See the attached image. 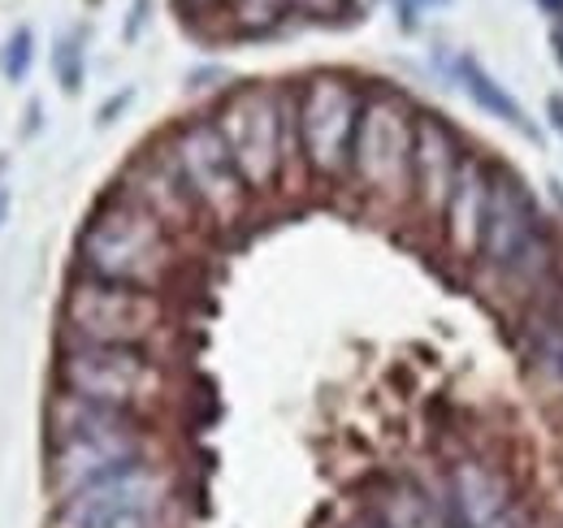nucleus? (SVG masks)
<instances>
[{
	"instance_id": "nucleus-4",
	"label": "nucleus",
	"mask_w": 563,
	"mask_h": 528,
	"mask_svg": "<svg viewBox=\"0 0 563 528\" xmlns=\"http://www.w3.org/2000/svg\"><path fill=\"white\" fill-rule=\"evenodd\" d=\"M212 122L225 139L247 191H269L290 156L286 147L295 134V100H282L265 82H247L225 96Z\"/></svg>"
},
{
	"instance_id": "nucleus-5",
	"label": "nucleus",
	"mask_w": 563,
	"mask_h": 528,
	"mask_svg": "<svg viewBox=\"0 0 563 528\" xmlns=\"http://www.w3.org/2000/svg\"><path fill=\"white\" fill-rule=\"evenodd\" d=\"M57 386L66 395L91 398L118 411L143 416L161 398V369L143 346H100V342H66L57 360Z\"/></svg>"
},
{
	"instance_id": "nucleus-13",
	"label": "nucleus",
	"mask_w": 563,
	"mask_h": 528,
	"mask_svg": "<svg viewBox=\"0 0 563 528\" xmlns=\"http://www.w3.org/2000/svg\"><path fill=\"white\" fill-rule=\"evenodd\" d=\"M131 191L126 199H135L140 208H147L161 226H169V230H183L187 221H191V212H196V199L187 191V183H183V174H178V165H174V156H161V161H140L135 169H131Z\"/></svg>"
},
{
	"instance_id": "nucleus-22",
	"label": "nucleus",
	"mask_w": 563,
	"mask_h": 528,
	"mask_svg": "<svg viewBox=\"0 0 563 528\" xmlns=\"http://www.w3.org/2000/svg\"><path fill=\"white\" fill-rule=\"evenodd\" d=\"M299 13H339L347 0H290Z\"/></svg>"
},
{
	"instance_id": "nucleus-11",
	"label": "nucleus",
	"mask_w": 563,
	"mask_h": 528,
	"mask_svg": "<svg viewBox=\"0 0 563 528\" xmlns=\"http://www.w3.org/2000/svg\"><path fill=\"white\" fill-rule=\"evenodd\" d=\"M464 147L455 131L438 113H417V134H412V196L421 199L429 217L446 208V196L455 187V174L464 165Z\"/></svg>"
},
{
	"instance_id": "nucleus-25",
	"label": "nucleus",
	"mask_w": 563,
	"mask_h": 528,
	"mask_svg": "<svg viewBox=\"0 0 563 528\" xmlns=\"http://www.w3.org/2000/svg\"><path fill=\"white\" fill-rule=\"evenodd\" d=\"M343 528H382V525L373 520V512H364V516H355L352 525H343Z\"/></svg>"
},
{
	"instance_id": "nucleus-27",
	"label": "nucleus",
	"mask_w": 563,
	"mask_h": 528,
	"mask_svg": "<svg viewBox=\"0 0 563 528\" xmlns=\"http://www.w3.org/2000/svg\"><path fill=\"white\" fill-rule=\"evenodd\" d=\"M183 4H191V9H212V4H221V0H183Z\"/></svg>"
},
{
	"instance_id": "nucleus-17",
	"label": "nucleus",
	"mask_w": 563,
	"mask_h": 528,
	"mask_svg": "<svg viewBox=\"0 0 563 528\" xmlns=\"http://www.w3.org/2000/svg\"><path fill=\"white\" fill-rule=\"evenodd\" d=\"M53 69H57L62 91L74 96V91L82 87V31H70V35L57 40V48H53Z\"/></svg>"
},
{
	"instance_id": "nucleus-15",
	"label": "nucleus",
	"mask_w": 563,
	"mask_h": 528,
	"mask_svg": "<svg viewBox=\"0 0 563 528\" xmlns=\"http://www.w3.org/2000/svg\"><path fill=\"white\" fill-rule=\"evenodd\" d=\"M451 69H455L460 87L468 91V100H473L477 109H486L490 118L507 122L511 131H520L525 139H538V127L529 122L525 105H520V100H516V96H511V91H507V87L494 78L490 69L477 62V57H468V53H464V57H455V62H451Z\"/></svg>"
},
{
	"instance_id": "nucleus-7",
	"label": "nucleus",
	"mask_w": 563,
	"mask_h": 528,
	"mask_svg": "<svg viewBox=\"0 0 563 528\" xmlns=\"http://www.w3.org/2000/svg\"><path fill=\"white\" fill-rule=\"evenodd\" d=\"M364 96L343 74H312L295 96V143L317 178H339L352 165Z\"/></svg>"
},
{
	"instance_id": "nucleus-9",
	"label": "nucleus",
	"mask_w": 563,
	"mask_h": 528,
	"mask_svg": "<svg viewBox=\"0 0 563 528\" xmlns=\"http://www.w3.org/2000/svg\"><path fill=\"white\" fill-rule=\"evenodd\" d=\"M165 503H169V476L156 463H135L57 503L48 528H161Z\"/></svg>"
},
{
	"instance_id": "nucleus-8",
	"label": "nucleus",
	"mask_w": 563,
	"mask_h": 528,
	"mask_svg": "<svg viewBox=\"0 0 563 528\" xmlns=\"http://www.w3.org/2000/svg\"><path fill=\"white\" fill-rule=\"evenodd\" d=\"M412 134H417V113L399 96L390 91L364 96V113L352 143V169L373 196L399 199L412 191Z\"/></svg>"
},
{
	"instance_id": "nucleus-29",
	"label": "nucleus",
	"mask_w": 563,
	"mask_h": 528,
	"mask_svg": "<svg viewBox=\"0 0 563 528\" xmlns=\"http://www.w3.org/2000/svg\"><path fill=\"white\" fill-rule=\"evenodd\" d=\"M0 174H4V156H0Z\"/></svg>"
},
{
	"instance_id": "nucleus-1",
	"label": "nucleus",
	"mask_w": 563,
	"mask_h": 528,
	"mask_svg": "<svg viewBox=\"0 0 563 528\" xmlns=\"http://www.w3.org/2000/svg\"><path fill=\"white\" fill-rule=\"evenodd\" d=\"M135 463H152V438L140 416L66 391L48 403V494L57 503Z\"/></svg>"
},
{
	"instance_id": "nucleus-14",
	"label": "nucleus",
	"mask_w": 563,
	"mask_h": 528,
	"mask_svg": "<svg viewBox=\"0 0 563 528\" xmlns=\"http://www.w3.org/2000/svg\"><path fill=\"white\" fill-rule=\"evenodd\" d=\"M368 512L382 528H455L446 503H438L417 481H382Z\"/></svg>"
},
{
	"instance_id": "nucleus-21",
	"label": "nucleus",
	"mask_w": 563,
	"mask_h": 528,
	"mask_svg": "<svg viewBox=\"0 0 563 528\" xmlns=\"http://www.w3.org/2000/svg\"><path fill=\"white\" fill-rule=\"evenodd\" d=\"M147 9H152V0H135L131 4V22H126V40H140V31H143V22H147Z\"/></svg>"
},
{
	"instance_id": "nucleus-16",
	"label": "nucleus",
	"mask_w": 563,
	"mask_h": 528,
	"mask_svg": "<svg viewBox=\"0 0 563 528\" xmlns=\"http://www.w3.org/2000/svg\"><path fill=\"white\" fill-rule=\"evenodd\" d=\"M529 355L542 369V377L563 391V317H555L551 308L529 326Z\"/></svg>"
},
{
	"instance_id": "nucleus-26",
	"label": "nucleus",
	"mask_w": 563,
	"mask_h": 528,
	"mask_svg": "<svg viewBox=\"0 0 563 528\" xmlns=\"http://www.w3.org/2000/svg\"><path fill=\"white\" fill-rule=\"evenodd\" d=\"M542 4V13H551V18H563V0H538Z\"/></svg>"
},
{
	"instance_id": "nucleus-19",
	"label": "nucleus",
	"mask_w": 563,
	"mask_h": 528,
	"mask_svg": "<svg viewBox=\"0 0 563 528\" xmlns=\"http://www.w3.org/2000/svg\"><path fill=\"white\" fill-rule=\"evenodd\" d=\"M286 4H290V0H239V22H243L247 31H265V26L278 22V13Z\"/></svg>"
},
{
	"instance_id": "nucleus-6",
	"label": "nucleus",
	"mask_w": 563,
	"mask_h": 528,
	"mask_svg": "<svg viewBox=\"0 0 563 528\" xmlns=\"http://www.w3.org/2000/svg\"><path fill=\"white\" fill-rule=\"evenodd\" d=\"M66 321V342H100V346H143L152 333L161 330L165 308L156 290L140 286H118L100 277H78L66 290L62 304Z\"/></svg>"
},
{
	"instance_id": "nucleus-18",
	"label": "nucleus",
	"mask_w": 563,
	"mask_h": 528,
	"mask_svg": "<svg viewBox=\"0 0 563 528\" xmlns=\"http://www.w3.org/2000/svg\"><path fill=\"white\" fill-rule=\"evenodd\" d=\"M31 57H35V35H31V26H18L13 40H9V48H4V74L13 82H22L26 69H31Z\"/></svg>"
},
{
	"instance_id": "nucleus-10",
	"label": "nucleus",
	"mask_w": 563,
	"mask_h": 528,
	"mask_svg": "<svg viewBox=\"0 0 563 528\" xmlns=\"http://www.w3.org/2000/svg\"><path fill=\"white\" fill-rule=\"evenodd\" d=\"M169 156H174V165H178L200 212H209L221 226L239 221V212L247 204V183H243V174H239V165H234L212 118H196V122L178 127L174 143H169Z\"/></svg>"
},
{
	"instance_id": "nucleus-24",
	"label": "nucleus",
	"mask_w": 563,
	"mask_h": 528,
	"mask_svg": "<svg viewBox=\"0 0 563 528\" xmlns=\"http://www.w3.org/2000/svg\"><path fill=\"white\" fill-rule=\"evenodd\" d=\"M551 44H555V62H560V69H563V26L551 31Z\"/></svg>"
},
{
	"instance_id": "nucleus-23",
	"label": "nucleus",
	"mask_w": 563,
	"mask_h": 528,
	"mask_svg": "<svg viewBox=\"0 0 563 528\" xmlns=\"http://www.w3.org/2000/svg\"><path fill=\"white\" fill-rule=\"evenodd\" d=\"M547 113H551V127L563 134V96H551V100H547Z\"/></svg>"
},
{
	"instance_id": "nucleus-12",
	"label": "nucleus",
	"mask_w": 563,
	"mask_h": 528,
	"mask_svg": "<svg viewBox=\"0 0 563 528\" xmlns=\"http://www.w3.org/2000/svg\"><path fill=\"white\" fill-rule=\"evenodd\" d=\"M494 169L473 152L464 156L455 187L442 208V226H446V243L455 256H477L482 252V234H486V212H490Z\"/></svg>"
},
{
	"instance_id": "nucleus-3",
	"label": "nucleus",
	"mask_w": 563,
	"mask_h": 528,
	"mask_svg": "<svg viewBox=\"0 0 563 528\" xmlns=\"http://www.w3.org/2000/svg\"><path fill=\"white\" fill-rule=\"evenodd\" d=\"M477 261L520 295H538L542 286L555 282V239L547 212L538 208L533 191L507 169H494L490 212Z\"/></svg>"
},
{
	"instance_id": "nucleus-20",
	"label": "nucleus",
	"mask_w": 563,
	"mask_h": 528,
	"mask_svg": "<svg viewBox=\"0 0 563 528\" xmlns=\"http://www.w3.org/2000/svg\"><path fill=\"white\" fill-rule=\"evenodd\" d=\"M131 100H135V87H126V91H118V96H109V100L100 105V118H96V122H100V127H109V122H118V113H122V109H126Z\"/></svg>"
},
{
	"instance_id": "nucleus-2",
	"label": "nucleus",
	"mask_w": 563,
	"mask_h": 528,
	"mask_svg": "<svg viewBox=\"0 0 563 528\" xmlns=\"http://www.w3.org/2000/svg\"><path fill=\"white\" fill-rule=\"evenodd\" d=\"M78 261L87 277L161 290L178 264L174 230L161 226L135 199H109L91 212V221L78 234Z\"/></svg>"
},
{
	"instance_id": "nucleus-28",
	"label": "nucleus",
	"mask_w": 563,
	"mask_h": 528,
	"mask_svg": "<svg viewBox=\"0 0 563 528\" xmlns=\"http://www.w3.org/2000/svg\"><path fill=\"white\" fill-rule=\"evenodd\" d=\"M4 212H9V196L0 191V226H4Z\"/></svg>"
}]
</instances>
